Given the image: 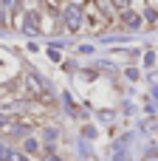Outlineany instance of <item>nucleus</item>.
I'll return each instance as SVG.
<instances>
[{"label": "nucleus", "instance_id": "nucleus-3", "mask_svg": "<svg viewBox=\"0 0 158 161\" xmlns=\"http://www.w3.org/2000/svg\"><path fill=\"white\" fill-rule=\"evenodd\" d=\"M42 161H62V158H57V156H51V153H48V156H45Z\"/></svg>", "mask_w": 158, "mask_h": 161}, {"label": "nucleus", "instance_id": "nucleus-1", "mask_svg": "<svg viewBox=\"0 0 158 161\" xmlns=\"http://www.w3.org/2000/svg\"><path fill=\"white\" fill-rule=\"evenodd\" d=\"M65 23H68L71 28H79V6H76V3H71V6L65 8Z\"/></svg>", "mask_w": 158, "mask_h": 161}, {"label": "nucleus", "instance_id": "nucleus-4", "mask_svg": "<svg viewBox=\"0 0 158 161\" xmlns=\"http://www.w3.org/2000/svg\"><path fill=\"white\" fill-rule=\"evenodd\" d=\"M3 125H6V116H3V113H0V127H3Z\"/></svg>", "mask_w": 158, "mask_h": 161}, {"label": "nucleus", "instance_id": "nucleus-2", "mask_svg": "<svg viewBox=\"0 0 158 161\" xmlns=\"http://www.w3.org/2000/svg\"><path fill=\"white\" fill-rule=\"evenodd\" d=\"M0 161H25V156H20V153H14V150L0 144Z\"/></svg>", "mask_w": 158, "mask_h": 161}]
</instances>
